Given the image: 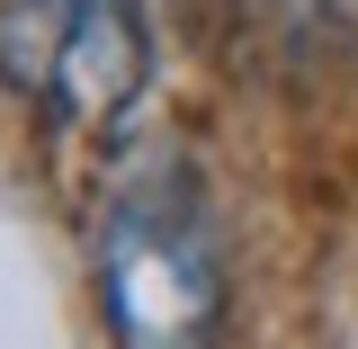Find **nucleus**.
<instances>
[{
    "label": "nucleus",
    "instance_id": "f257e3e1",
    "mask_svg": "<svg viewBox=\"0 0 358 349\" xmlns=\"http://www.w3.org/2000/svg\"><path fill=\"white\" fill-rule=\"evenodd\" d=\"M99 305L117 349H206L224 313V260L179 171H134L99 224Z\"/></svg>",
    "mask_w": 358,
    "mask_h": 349
},
{
    "label": "nucleus",
    "instance_id": "f03ea898",
    "mask_svg": "<svg viewBox=\"0 0 358 349\" xmlns=\"http://www.w3.org/2000/svg\"><path fill=\"white\" fill-rule=\"evenodd\" d=\"M152 72V36H143V9L134 0H63V27H54V81L45 99L81 126H108L117 108H134V90Z\"/></svg>",
    "mask_w": 358,
    "mask_h": 349
}]
</instances>
